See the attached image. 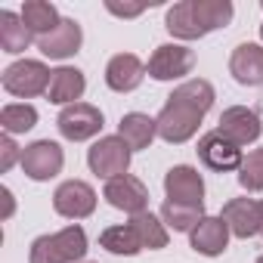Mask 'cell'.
<instances>
[{"instance_id": "6da1fadb", "label": "cell", "mask_w": 263, "mask_h": 263, "mask_svg": "<svg viewBox=\"0 0 263 263\" xmlns=\"http://www.w3.org/2000/svg\"><path fill=\"white\" fill-rule=\"evenodd\" d=\"M229 0H180L164 16V28L180 41H198L232 22Z\"/></svg>"}, {"instance_id": "7a4b0ae2", "label": "cell", "mask_w": 263, "mask_h": 263, "mask_svg": "<svg viewBox=\"0 0 263 263\" xmlns=\"http://www.w3.org/2000/svg\"><path fill=\"white\" fill-rule=\"evenodd\" d=\"M87 257V232L71 223L53 235H37L28 251V263H84Z\"/></svg>"}, {"instance_id": "3957f363", "label": "cell", "mask_w": 263, "mask_h": 263, "mask_svg": "<svg viewBox=\"0 0 263 263\" xmlns=\"http://www.w3.org/2000/svg\"><path fill=\"white\" fill-rule=\"evenodd\" d=\"M201 111L192 108L189 102H180L174 96H167V102L161 105L158 118H155V127H158V137L171 146H180V143H189L198 127H201Z\"/></svg>"}, {"instance_id": "277c9868", "label": "cell", "mask_w": 263, "mask_h": 263, "mask_svg": "<svg viewBox=\"0 0 263 263\" xmlns=\"http://www.w3.org/2000/svg\"><path fill=\"white\" fill-rule=\"evenodd\" d=\"M130 146L121 137H102L87 149V164L99 180H118L130 171Z\"/></svg>"}, {"instance_id": "5b68a950", "label": "cell", "mask_w": 263, "mask_h": 263, "mask_svg": "<svg viewBox=\"0 0 263 263\" xmlns=\"http://www.w3.org/2000/svg\"><path fill=\"white\" fill-rule=\"evenodd\" d=\"M50 68L44 65V62H37V59H19V62H13V65H7L4 68V90L10 93V96H19V99H31V96H41V93H47V87H50Z\"/></svg>"}, {"instance_id": "8992f818", "label": "cell", "mask_w": 263, "mask_h": 263, "mask_svg": "<svg viewBox=\"0 0 263 263\" xmlns=\"http://www.w3.org/2000/svg\"><path fill=\"white\" fill-rule=\"evenodd\" d=\"M19 164H22V174H25L28 180L47 183V180H53V177L62 174L65 152H62V146L53 143V140H37V143H31V146L22 149V161H19Z\"/></svg>"}, {"instance_id": "52a82bcc", "label": "cell", "mask_w": 263, "mask_h": 263, "mask_svg": "<svg viewBox=\"0 0 263 263\" xmlns=\"http://www.w3.org/2000/svg\"><path fill=\"white\" fill-rule=\"evenodd\" d=\"M105 118L96 105L90 102H74V105H65L56 118V127H59V134L71 143H84V140H93L99 130H102Z\"/></svg>"}, {"instance_id": "ba28073f", "label": "cell", "mask_w": 263, "mask_h": 263, "mask_svg": "<svg viewBox=\"0 0 263 263\" xmlns=\"http://www.w3.org/2000/svg\"><path fill=\"white\" fill-rule=\"evenodd\" d=\"M53 211L65 220H84L96 211V192L84 180H65L53 192Z\"/></svg>"}, {"instance_id": "9c48e42d", "label": "cell", "mask_w": 263, "mask_h": 263, "mask_svg": "<svg viewBox=\"0 0 263 263\" xmlns=\"http://www.w3.org/2000/svg\"><path fill=\"white\" fill-rule=\"evenodd\" d=\"M102 198L115 208V211H124L130 217L137 214H146L149 208V189L143 180H137L134 174H124L118 180H108L105 189H102Z\"/></svg>"}, {"instance_id": "30bf717a", "label": "cell", "mask_w": 263, "mask_h": 263, "mask_svg": "<svg viewBox=\"0 0 263 263\" xmlns=\"http://www.w3.org/2000/svg\"><path fill=\"white\" fill-rule=\"evenodd\" d=\"M192 65H195V53L189 47H183V44H161L149 56L146 71L155 81H180V78H186L192 71Z\"/></svg>"}, {"instance_id": "8fae6325", "label": "cell", "mask_w": 263, "mask_h": 263, "mask_svg": "<svg viewBox=\"0 0 263 263\" xmlns=\"http://www.w3.org/2000/svg\"><path fill=\"white\" fill-rule=\"evenodd\" d=\"M217 134H223L229 143H235V146L241 149V146H251V143L260 140L263 121H260V115H257L254 108H248V105H232V108H226V111L220 115Z\"/></svg>"}, {"instance_id": "7c38bea8", "label": "cell", "mask_w": 263, "mask_h": 263, "mask_svg": "<svg viewBox=\"0 0 263 263\" xmlns=\"http://www.w3.org/2000/svg\"><path fill=\"white\" fill-rule=\"evenodd\" d=\"M198 161L208 167V171H217V174H229V171H238L245 155L235 143H229L223 134H217V130H211V134H204L198 140Z\"/></svg>"}, {"instance_id": "4fadbf2b", "label": "cell", "mask_w": 263, "mask_h": 263, "mask_svg": "<svg viewBox=\"0 0 263 263\" xmlns=\"http://www.w3.org/2000/svg\"><path fill=\"white\" fill-rule=\"evenodd\" d=\"M167 201L177 204H204V180L192 164H177L164 174Z\"/></svg>"}, {"instance_id": "5bb4252c", "label": "cell", "mask_w": 263, "mask_h": 263, "mask_svg": "<svg viewBox=\"0 0 263 263\" xmlns=\"http://www.w3.org/2000/svg\"><path fill=\"white\" fill-rule=\"evenodd\" d=\"M146 74H149V71H146V62H143L140 56H134V53H118V56H111L108 65H105V84H108V90H115V93H130V90H137Z\"/></svg>"}, {"instance_id": "9a60e30c", "label": "cell", "mask_w": 263, "mask_h": 263, "mask_svg": "<svg viewBox=\"0 0 263 263\" xmlns=\"http://www.w3.org/2000/svg\"><path fill=\"white\" fill-rule=\"evenodd\" d=\"M81 44H84V31L74 19H62L50 34L37 37V50L47 59H68L81 50Z\"/></svg>"}, {"instance_id": "2e32d148", "label": "cell", "mask_w": 263, "mask_h": 263, "mask_svg": "<svg viewBox=\"0 0 263 263\" xmlns=\"http://www.w3.org/2000/svg\"><path fill=\"white\" fill-rule=\"evenodd\" d=\"M235 238H254L260 235V201L254 198H232L223 204L220 214Z\"/></svg>"}, {"instance_id": "e0dca14e", "label": "cell", "mask_w": 263, "mask_h": 263, "mask_svg": "<svg viewBox=\"0 0 263 263\" xmlns=\"http://www.w3.org/2000/svg\"><path fill=\"white\" fill-rule=\"evenodd\" d=\"M229 226L223 217H204L192 232H189V245L195 254H204V257H220L226 248H229Z\"/></svg>"}, {"instance_id": "ac0fdd59", "label": "cell", "mask_w": 263, "mask_h": 263, "mask_svg": "<svg viewBox=\"0 0 263 263\" xmlns=\"http://www.w3.org/2000/svg\"><path fill=\"white\" fill-rule=\"evenodd\" d=\"M229 74L241 87H263V47L238 44L229 56Z\"/></svg>"}, {"instance_id": "d6986e66", "label": "cell", "mask_w": 263, "mask_h": 263, "mask_svg": "<svg viewBox=\"0 0 263 263\" xmlns=\"http://www.w3.org/2000/svg\"><path fill=\"white\" fill-rule=\"evenodd\" d=\"M87 90V78L81 68H71V65H62L50 74V87H47V99L53 105H74Z\"/></svg>"}, {"instance_id": "ffe728a7", "label": "cell", "mask_w": 263, "mask_h": 263, "mask_svg": "<svg viewBox=\"0 0 263 263\" xmlns=\"http://www.w3.org/2000/svg\"><path fill=\"white\" fill-rule=\"evenodd\" d=\"M118 137L130 146V152L149 149L152 140L158 137L155 118H149V115H143V111H130V115H124L121 124H118Z\"/></svg>"}, {"instance_id": "44dd1931", "label": "cell", "mask_w": 263, "mask_h": 263, "mask_svg": "<svg viewBox=\"0 0 263 263\" xmlns=\"http://www.w3.org/2000/svg\"><path fill=\"white\" fill-rule=\"evenodd\" d=\"M31 37L34 34L28 31V25L22 22V16H16L13 10L0 13V47H4V53L16 56V53L28 50L31 47Z\"/></svg>"}, {"instance_id": "7402d4cb", "label": "cell", "mask_w": 263, "mask_h": 263, "mask_svg": "<svg viewBox=\"0 0 263 263\" xmlns=\"http://www.w3.org/2000/svg\"><path fill=\"white\" fill-rule=\"evenodd\" d=\"M19 16H22V22L28 25V31L37 34V37L50 34V31L62 22V19H59V10H56L53 4H47V0H25Z\"/></svg>"}, {"instance_id": "603a6c76", "label": "cell", "mask_w": 263, "mask_h": 263, "mask_svg": "<svg viewBox=\"0 0 263 263\" xmlns=\"http://www.w3.org/2000/svg\"><path fill=\"white\" fill-rule=\"evenodd\" d=\"M99 245H102L105 251H111V254H121V257H137V254L143 251V241H140V235L134 232V226H130V223L102 229Z\"/></svg>"}, {"instance_id": "cb8c5ba5", "label": "cell", "mask_w": 263, "mask_h": 263, "mask_svg": "<svg viewBox=\"0 0 263 263\" xmlns=\"http://www.w3.org/2000/svg\"><path fill=\"white\" fill-rule=\"evenodd\" d=\"M204 217H208L204 204H177V201H164L161 204V220L174 232H192Z\"/></svg>"}, {"instance_id": "d4e9b609", "label": "cell", "mask_w": 263, "mask_h": 263, "mask_svg": "<svg viewBox=\"0 0 263 263\" xmlns=\"http://www.w3.org/2000/svg\"><path fill=\"white\" fill-rule=\"evenodd\" d=\"M130 226H134V232L140 235L143 241V251H158V248H167V226L161 217H155L152 211L146 214H137V217H130Z\"/></svg>"}, {"instance_id": "484cf974", "label": "cell", "mask_w": 263, "mask_h": 263, "mask_svg": "<svg viewBox=\"0 0 263 263\" xmlns=\"http://www.w3.org/2000/svg\"><path fill=\"white\" fill-rule=\"evenodd\" d=\"M171 96H174V99H180V102H189V105H192V108H198L201 115H208V111H211V105H214V99H217V93H214L211 81H204V78L183 81Z\"/></svg>"}, {"instance_id": "4316f807", "label": "cell", "mask_w": 263, "mask_h": 263, "mask_svg": "<svg viewBox=\"0 0 263 263\" xmlns=\"http://www.w3.org/2000/svg\"><path fill=\"white\" fill-rule=\"evenodd\" d=\"M34 124H37V108L28 105V102H10L0 111V127H4V134H10V137L28 134Z\"/></svg>"}, {"instance_id": "83f0119b", "label": "cell", "mask_w": 263, "mask_h": 263, "mask_svg": "<svg viewBox=\"0 0 263 263\" xmlns=\"http://www.w3.org/2000/svg\"><path fill=\"white\" fill-rule=\"evenodd\" d=\"M238 183L248 192H263V149H251L238 167Z\"/></svg>"}, {"instance_id": "f1b7e54d", "label": "cell", "mask_w": 263, "mask_h": 263, "mask_svg": "<svg viewBox=\"0 0 263 263\" xmlns=\"http://www.w3.org/2000/svg\"><path fill=\"white\" fill-rule=\"evenodd\" d=\"M16 161H22V149L16 146V140L10 134H4V137H0V171L7 174Z\"/></svg>"}, {"instance_id": "f546056e", "label": "cell", "mask_w": 263, "mask_h": 263, "mask_svg": "<svg viewBox=\"0 0 263 263\" xmlns=\"http://www.w3.org/2000/svg\"><path fill=\"white\" fill-rule=\"evenodd\" d=\"M105 10L111 13V16H121V19H134V16H140L143 10H146V4H115V0H108L105 4Z\"/></svg>"}, {"instance_id": "4dcf8cb0", "label": "cell", "mask_w": 263, "mask_h": 263, "mask_svg": "<svg viewBox=\"0 0 263 263\" xmlns=\"http://www.w3.org/2000/svg\"><path fill=\"white\" fill-rule=\"evenodd\" d=\"M4 201H7V208H4V220H10V217H13V208H16V204H13V192H10L7 186H4Z\"/></svg>"}, {"instance_id": "1f68e13d", "label": "cell", "mask_w": 263, "mask_h": 263, "mask_svg": "<svg viewBox=\"0 0 263 263\" xmlns=\"http://www.w3.org/2000/svg\"><path fill=\"white\" fill-rule=\"evenodd\" d=\"M260 235H263V201H260Z\"/></svg>"}, {"instance_id": "d6a6232c", "label": "cell", "mask_w": 263, "mask_h": 263, "mask_svg": "<svg viewBox=\"0 0 263 263\" xmlns=\"http://www.w3.org/2000/svg\"><path fill=\"white\" fill-rule=\"evenodd\" d=\"M260 41H263V25H260Z\"/></svg>"}, {"instance_id": "836d02e7", "label": "cell", "mask_w": 263, "mask_h": 263, "mask_svg": "<svg viewBox=\"0 0 263 263\" xmlns=\"http://www.w3.org/2000/svg\"><path fill=\"white\" fill-rule=\"evenodd\" d=\"M257 263H263V254H260V257H257Z\"/></svg>"}, {"instance_id": "e575fe53", "label": "cell", "mask_w": 263, "mask_h": 263, "mask_svg": "<svg viewBox=\"0 0 263 263\" xmlns=\"http://www.w3.org/2000/svg\"><path fill=\"white\" fill-rule=\"evenodd\" d=\"M84 263H96V260H84Z\"/></svg>"}, {"instance_id": "d590c367", "label": "cell", "mask_w": 263, "mask_h": 263, "mask_svg": "<svg viewBox=\"0 0 263 263\" xmlns=\"http://www.w3.org/2000/svg\"><path fill=\"white\" fill-rule=\"evenodd\" d=\"M260 7H263V4H260Z\"/></svg>"}]
</instances>
